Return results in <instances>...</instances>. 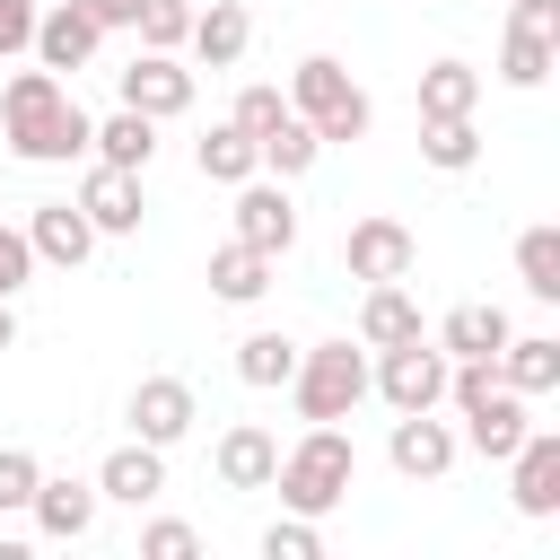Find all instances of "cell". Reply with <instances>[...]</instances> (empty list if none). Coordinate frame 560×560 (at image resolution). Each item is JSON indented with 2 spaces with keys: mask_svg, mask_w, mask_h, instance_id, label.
Masks as SVG:
<instances>
[{
  "mask_svg": "<svg viewBox=\"0 0 560 560\" xmlns=\"http://www.w3.org/2000/svg\"><path fill=\"white\" fill-rule=\"evenodd\" d=\"M516 280H525V298H560V228H525L516 236Z\"/></svg>",
  "mask_w": 560,
  "mask_h": 560,
  "instance_id": "obj_30",
  "label": "cell"
},
{
  "mask_svg": "<svg viewBox=\"0 0 560 560\" xmlns=\"http://www.w3.org/2000/svg\"><path fill=\"white\" fill-rule=\"evenodd\" d=\"M131 35H140V52H184V35H192V9H184V0H140Z\"/></svg>",
  "mask_w": 560,
  "mask_h": 560,
  "instance_id": "obj_32",
  "label": "cell"
},
{
  "mask_svg": "<svg viewBox=\"0 0 560 560\" xmlns=\"http://www.w3.org/2000/svg\"><path fill=\"white\" fill-rule=\"evenodd\" d=\"M192 420H201V402H192L184 376H140V385H131V438L175 446V438H192Z\"/></svg>",
  "mask_w": 560,
  "mask_h": 560,
  "instance_id": "obj_11",
  "label": "cell"
},
{
  "mask_svg": "<svg viewBox=\"0 0 560 560\" xmlns=\"http://www.w3.org/2000/svg\"><path fill=\"white\" fill-rule=\"evenodd\" d=\"M262 289H271V254H254V245L228 236V245L210 254V298H219V306H254Z\"/></svg>",
  "mask_w": 560,
  "mask_h": 560,
  "instance_id": "obj_24",
  "label": "cell"
},
{
  "mask_svg": "<svg viewBox=\"0 0 560 560\" xmlns=\"http://www.w3.org/2000/svg\"><path fill=\"white\" fill-rule=\"evenodd\" d=\"M35 44V0H0V61Z\"/></svg>",
  "mask_w": 560,
  "mask_h": 560,
  "instance_id": "obj_38",
  "label": "cell"
},
{
  "mask_svg": "<svg viewBox=\"0 0 560 560\" xmlns=\"http://www.w3.org/2000/svg\"><path fill=\"white\" fill-rule=\"evenodd\" d=\"M0 131H9V149L26 158V166H70V158H88V114L70 105V88H61V70H18L9 88H0Z\"/></svg>",
  "mask_w": 560,
  "mask_h": 560,
  "instance_id": "obj_1",
  "label": "cell"
},
{
  "mask_svg": "<svg viewBox=\"0 0 560 560\" xmlns=\"http://www.w3.org/2000/svg\"><path fill=\"white\" fill-rule=\"evenodd\" d=\"M289 402H298V420H350L368 402V341H315V350H298Z\"/></svg>",
  "mask_w": 560,
  "mask_h": 560,
  "instance_id": "obj_4",
  "label": "cell"
},
{
  "mask_svg": "<svg viewBox=\"0 0 560 560\" xmlns=\"http://www.w3.org/2000/svg\"><path fill=\"white\" fill-rule=\"evenodd\" d=\"M96 508H105V499H96V481H70V472H44V481H35V499H26V516H35V534H44V542H79V534L96 525Z\"/></svg>",
  "mask_w": 560,
  "mask_h": 560,
  "instance_id": "obj_14",
  "label": "cell"
},
{
  "mask_svg": "<svg viewBox=\"0 0 560 560\" xmlns=\"http://www.w3.org/2000/svg\"><path fill=\"white\" fill-rule=\"evenodd\" d=\"M35 481H44V464H35L26 446H0V508H26Z\"/></svg>",
  "mask_w": 560,
  "mask_h": 560,
  "instance_id": "obj_36",
  "label": "cell"
},
{
  "mask_svg": "<svg viewBox=\"0 0 560 560\" xmlns=\"http://www.w3.org/2000/svg\"><path fill=\"white\" fill-rule=\"evenodd\" d=\"M420 158H429L438 175L481 166V131H472V114H438V122H420Z\"/></svg>",
  "mask_w": 560,
  "mask_h": 560,
  "instance_id": "obj_28",
  "label": "cell"
},
{
  "mask_svg": "<svg viewBox=\"0 0 560 560\" xmlns=\"http://www.w3.org/2000/svg\"><path fill=\"white\" fill-rule=\"evenodd\" d=\"M289 114H306L315 140H368V122H376L368 88H359L332 52H306V61L289 70Z\"/></svg>",
  "mask_w": 560,
  "mask_h": 560,
  "instance_id": "obj_3",
  "label": "cell"
},
{
  "mask_svg": "<svg viewBox=\"0 0 560 560\" xmlns=\"http://www.w3.org/2000/svg\"><path fill=\"white\" fill-rule=\"evenodd\" d=\"M79 210H88L96 236H140V175H122V166H88Z\"/></svg>",
  "mask_w": 560,
  "mask_h": 560,
  "instance_id": "obj_18",
  "label": "cell"
},
{
  "mask_svg": "<svg viewBox=\"0 0 560 560\" xmlns=\"http://www.w3.org/2000/svg\"><path fill=\"white\" fill-rule=\"evenodd\" d=\"M96 44H105V26H96L79 0L35 9V44H26V52H35L44 70H88V61H96Z\"/></svg>",
  "mask_w": 560,
  "mask_h": 560,
  "instance_id": "obj_10",
  "label": "cell"
},
{
  "mask_svg": "<svg viewBox=\"0 0 560 560\" xmlns=\"http://www.w3.org/2000/svg\"><path fill=\"white\" fill-rule=\"evenodd\" d=\"M201 551V534L184 525V516H158V525H140V560H192Z\"/></svg>",
  "mask_w": 560,
  "mask_h": 560,
  "instance_id": "obj_35",
  "label": "cell"
},
{
  "mask_svg": "<svg viewBox=\"0 0 560 560\" xmlns=\"http://www.w3.org/2000/svg\"><path fill=\"white\" fill-rule=\"evenodd\" d=\"M420 332V298L402 289V280H368V298H359V341L368 350H394V341H411Z\"/></svg>",
  "mask_w": 560,
  "mask_h": 560,
  "instance_id": "obj_22",
  "label": "cell"
},
{
  "mask_svg": "<svg viewBox=\"0 0 560 560\" xmlns=\"http://www.w3.org/2000/svg\"><path fill=\"white\" fill-rule=\"evenodd\" d=\"M472 105H481V70H472V61H429V70H420V122L472 114Z\"/></svg>",
  "mask_w": 560,
  "mask_h": 560,
  "instance_id": "obj_26",
  "label": "cell"
},
{
  "mask_svg": "<svg viewBox=\"0 0 560 560\" xmlns=\"http://www.w3.org/2000/svg\"><path fill=\"white\" fill-rule=\"evenodd\" d=\"M236 192V245H254V254H289L298 245V201H289V184L280 175H245V184H228Z\"/></svg>",
  "mask_w": 560,
  "mask_h": 560,
  "instance_id": "obj_6",
  "label": "cell"
},
{
  "mask_svg": "<svg viewBox=\"0 0 560 560\" xmlns=\"http://www.w3.org/2000/svg\"><path fill=\"white\" fill-rule=\"evenodd\" d=\"M490 368H499V385H508V394H525V402H534V394H551V385H560V332H508Z\"/></svg>",
  "mask_w": 560,
  "mask_h": 560,
  "instance_id": "obj_19",
  "label": "cell"
},
{
  "mask_svg": "<svg viewBox=\"0 0 560 560\" xmlns=\"http://www.w3.org/2000/svg\"><path fill=\"white\" fill-rule=\"evenodd\" d=\"M114 88H122V105H131V114H149V122L192 114V70H184L175 52H140L131 70H114Z\"/></svg>",
  "mask_w": 560,
  "mask_h": 560,
  "instance_id": "obj_7",
  "label": "cell"
},
{
  "mask_svg": "<svg viewBox=\"0 0 560 560\" xmlns=\"http://www.w3.org/2000/svg\"><path fill=\"white\" fill-rule=\"evenodd\" d=\"M26 245H35V262H52V271H79V262L96 254V228H88V210H79V201H35V219H26Z\"/></svg>",
  "mask_w": 560,
  "mask_h": 560,
  "instance_id": "obj_15",
  "label": "cell"
},
{
  "mask_svg": "<svg viewBox=\"0 0 560 560\" xmlns=\"http://www.w3.org/2000/svg\"><path fill=\"white\" fill-rule=\"evenodd\" d=\"M341 262H350V280H411V262H420V236H411L402 219H350V236H341Z\"/></svg>",
  "mask_w": 560,
  "mask_h": 560,
  "instance_id": "obj_8",
  "label": "cell"
},
{
  "mask_svg": "<svg viewBox=\"0 0 560 560\" xmlns=\"http://www.w3.org/2000/svg\"><path fill=\"white\" fill-rule=\"evenodd\" d=\"M350 481H359V446H350L341 420H306V438L280 446V472H271L289 516H332L350 499Z\"/></svg>",
  "mask_w": 560,
  "mask_h": 560,
  "instance_id": "obj_2",
  "label": "cell"
},
{
  "mask_svg": "<svg viewBox=\"0 0 560 560\" xmlns=\"http://www.w3.org/2000/svg\"><path fill=\"white\" fill-rule=\"evenodd\" d=\"M192 166H201L210 184H245V175H262V158H254V140H245L236 122H210V131L192 140Z\"/></svg>",
  "mask_w": 560,
  "mask_h": 560,
  "instance_id": "obj_27",
  "label": "cell"
},
{
  "mask_svg": "<svg viewBox=\"0 0 560 560\" xmlns=\"http://www.w3.org/2000/svg\"><path fill=\"white\" fill-rule=\"evenodd\" d=\"M79 9H88V18H96V26H105V35H114V26H131V18H140V0H79Z\"/></svg>",
  "mask_w": 560,
  "mask_h": 560,
  "instance_id": "obj_40",
  "label": "cell"
},
{
  "mask_svg": "<svg viewBox=\"0 0 560 560\" xmlns=\"http://www.w3.org/2000/svg\"><path fill=\"white\" fill-rule=\"evenodd\" d=\"M525 429H534V420H525V394H508V385H490L481 402H464V438H455V446H472V455H490V464H508Z\"/></svg>",
  "mask_w": 560,
  "mask_h": 560,
  "instance_id": "obj_16",
  "label": "cell"
},
{
  "mask_svg": "<svg viewBox=\"0 0 560 560\" xmlns=\"http://www.w3.org/2000/svg\"><path fill=\"white\" fill-rule=\"evenodd\" d=\"M315 551H324L315 516H271L262 525V560H315Z\"/></svg>",
  "mask_w": 560,
  "mask_h": 560,
  "instance_id": "obj_33",
  "label": "cell"
},
{
  "mask_svg": "<svg viewBox=\"0 0 560 560\" xmlns=\"http://www.w3.org/2000/svg\"><path fill=\"white\" fill-rule=\"evenodd\" d=\"M0 350H18V315H9V298H0Z\"/></svg>",
  "mask_w": 560,
  "mask_h": 560,
  "instance_id": "obj_41",
  "label": "cell"
},
{
  "mask_svg": "<svg viewBox=\"0 0 560 560\" xmlns=\"http://www.w3.org/2000/svg\"><path fill=\"white\" fill-rule=\"evenodd\" d=\"M551 52H560V35L508 26V44H499V79H508V88H542V79H551Z\"/></svg>",
  "mask_w": 560,
  "mask_h": 560,
  "instance_id": "obj_29",
  "label": "cell"
},
{
  "mask_svg": "<svg viewBox=\"0 0 560 560\" xmlns=\"http://www.w3.org/2000/svg\"><path fill=\"white\" fill-rule=\"evenodd\" d=\"M271 472H280V438H271L262 420L219 429V481H228V490H271Z\"/></svg>",
  "mask_w": 560,
  "mask_h": 560,
  "instance_id": "obj_20",
  "label": "cell"
},
{
  "mask_svg": "<svg viewBox=\"0 0 560 560\" xmlns=\"http://www.w3.org/2000/svg\"><path fill=\"white\" fill-rule=\"evenodd\" d=\"M508 499H516V516H560V429H525L516 438Z\"/></svg>",
  "mask_w": 560,
  "mask_h": 560,
  "instance_id": "obj_9",
  "label": "cell"
},
{
  "mask_svg": "<svg viewBox=\"0 0 560 560\" xmlns=\"http://www.w3.org/2000/svg\"><path fill=\"white\" fill-rule=\"evenodd\" d=\"M158 490H166V446H149V438H122L96 464V499H114V508H149Z\"/></svg>",
  "mask_w": 560,
  "mask_h": 560,
  "instance_id": "obj_13",
  "label": "cell"
},
{
  "mask_svg": "<svg viewBox=\"0 0 560 560\" xmlns=\"http://www.w3.org/2000/svg\"><path fill=\"white\" fill-rule=\"evenodd\" d=\"M35 280V245H26V228H0V298H18Z\"/></svg>",
  "mask_w": 560,
  "mask_h": 560,
  "instance_id": "obj_37",
  "label": "cell"
},
{
  "mask_svg": "<svg viewBox=\"0 0 560 560\" xmlns=\"http://www.w3.org/2000/svg\"><path fill=\"white\" fill-rule=\"evenodd\" d=\"M446 368H455V359H446L429 332H411V341L376 350L368 394H385V411H438V402H446Z\"/></svg>",
  "mask_w": 560,
  "mask_h": 560,
  "instance_id": "obj_5",
  "label": "cell"
},
{
  "mask_svg": "<svg viewBox=\"0 0 560 560\" xmlns=\"http://www.w3.org/2000/svg\"><path fill=\"white\" fill-rule=\"evenodd\" d=\"M280 114H289V96H280V88H245V96H236V105H228V122H236V131H245V140H262V131H271V122H280Z\"/></svg>",
  "mask_w": 560,
  "mask_h": 560,
  "instance_id": "obj_34",
  "label": "cell"
},
{
  "mask_svg": "<svg viewBox=\"0 0 560 560\" xmlns=\"http://www.w3.org/2000/svg\"><path fill=\"white\" fill-rule=\"evenodd\" d=\"M289 368H298V341H289V332H245V341H236V376H245V385L271 394V385H289Z\"/></svg>",
  "mask_w": 560,
  "mask_h": 560,
  "instance_id": "obj_31",
  "label": "cell"
},
{
  "mask_svg": "<svg viewBox=\"0 0 560 560\" xmlns=\"http://www.w3.org/2000/svg\"><path fill=\"white\" fill-rule=\"evenodd\" d=\"M88 158H96V166H122V175H140V166L158 158V122H149V114H131V105H114V114L88 131Z\"/></svg>",
  "mask_w": 560,
  "mask_h": 560,
  "instance_id": "obj_21",
  "label": "cell"
},
{
  "mask_svg": "<svg viewBox=\"0 0 560 560\" xmlns=\"http://www.w3.org/2000/svg\"><path fill=\"white\" fill-rule=\"evenodd\" d=\"M385 464H394L402 481H438V472L455 464V429H446L438 411H394V438H385Z\"/></svg>",
  "mask_w": 560,
  "mask_h": 560,
  "instance_id": "obj_12",
  "label": "cell"
},
{
  "mask_svg": "<svg viewBox=\"0 0 560 560\" xmlns=\"http://www.w3.org/2000/svg\"><path fill=\"white\" fill-rule=\"evenodd\" d=\"M508 332H516L508 306H499V298H472V306H455V315L438 324V350H446V359H499Z\"/></svg>",
  "mask_w": 560,
  "mask_h": 560,
  "instance_id": "obj_23",
  "label": "cell"
},
{
  "mask_svg": "<svg viewBox=\"0 0 560 560\" xmlns=\"http://www.w3.org/2000/svg\"><path fill=\"white\" fill-rule=\"evenodd\" d=\"M254 158H262V175H280V184H289V175H306V166L324 158V140H315V122H306V114H280V122L254 140Z\"/></svg>",
  "mask_w": 560,
  "mask_h": 560,
  "instance_id": "obj_25",
  "label": "cell"
},
{
  "mask_svg": "<svg viewBox=\"0 0 560 560\" xmlns=\"http://www.w3.org/2000/svg\"><path fill=\"white\" fill-rule=\"evenodd\" d=\"M508 26H534V35H560V0H508Z\"/></svg>",
  "mask_w": 560,
  "mask_h": 560,
  "instance_id": "obj_39",
  "label": "cell"
},
{
  "mask_svg": "<svg viewBox=\"0 0 560 560\" xmlns=\"http://www.w3.org/2000/svg\"><path fill=\"white\" fill-rule=\"evenodd\" d=\"M192 61L201 70H236L245 61V44H254V18H245V0H210V9H192Z\"/></svg>",
  "mask_w": 560,
  "mask_h": 560,
  "instance_id": "obj_17",
  "label": "cell"
}]
</instances>
